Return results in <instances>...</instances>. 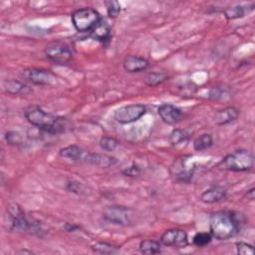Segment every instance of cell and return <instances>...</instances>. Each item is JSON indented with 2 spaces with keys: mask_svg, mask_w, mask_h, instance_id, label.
<instances>
[{
  "mask_svg": "<svg viewBox=\"0 0 255 255\" xmlns=\"http://www.w3.org/2000/svg\"><path fill=\"white\" fill-rule=\"evenodd\" d=\"M91 35L94 39L104 43L111 37V27L105 20L101 19V21L92 29Z\"/></svg>",
  "mask_w": 255,
  "mask_h": 255,
  "instance_id": "17",
  "label": "cell"
},
{
  "mask_svg": "<svg viewBox=\"0 0 255 255\" xmlns=\"http://www.w3.org/2000/svg\"><path fill=\"white\" fill-rule=\"evenodd\" d=\"M68 189L73 192H76L78 194H82L84 192L83 185L79 182H74V181H71L68 183Z\"/></svg>",
  "mask_w": 255,
  "mask_h": 255,
  "instance_id": "32",
  "label": "cell"
},
{
  "mask_svg": "<svg viewBox=\"0 0 255 255\" xmlns=\"http://www.w3.org/2000/svg\"><path fill=\"white\" fill-rule=\"evenodd\" d=\"M240 214L235 212L217 211L209 218V229L213 237L226 240L233 237L240 228Z\"/></svg>",
  "mask_w": 255,
  "mask_h": 255,
  "instance_id": "1",
  "label": "cell"
},
{
  "mask_svg": "<svg viewBox=\"0 0 255 255\" xmlns=\"http://www.w3.org/2000/svg\"><path fill=\"white\" fill-rule=\"evenodd\" d=\"M123 173L126 175V176H130V177H133V176H136L140 173V168L138 165L136 164H132L127 168H125L123 170Z\"/></svg>",
  "mask_w": 255,
  "mask_h": 255,
  "instance_id": "31",
  "label": "cell"
},
{
  "mask_svg": "<svg viewBox=\"0 0 255 255\" xmlns=\"http://www.w3.org/2000/svg\"><path fill=\"white\" fill-rule=\"evenodd\" d=\"M146 113V107L142 104H131L117 109L114 113L116 122L127 125L139 120Z\"/></svg>",
  "mask_w": 255,
  "mask_h": 255,
  "instance_id": "5",
  "label": "cell"
},
{
  "mask_svg": "<svg viewBox=\"0 0 255 255\" xmlns=\"http://www.w3.org/2000/svg\"><path fill=\"white\" fill-rule=\"evenodd\" d=\"M213 143V138L210 133H203L193 141V148L196 151H203L209 148Z\"/></svg>",
  "mask_w": 255,
  "mask_h": 255,
  "instance_id": "22",
  "label": "cell"
},
{
  "mask_svg": "<svg viewBox=\"0 0 255 255\" xmlns=\"http://www.w3.org/2000/svg\"><path fill=\"white\" fill-rule=\"evenodd\" d=\"M236 252L239 255H253L254 249L251 244L240 241L236 243Z\"/></svg>",
  "mask_w": 255,
  "mask_h": 255,
  "instance_id": "29",
  "label": "cell"
},
{
  "mask_svg": "<svg viewBox=\"0 0 255 255\" xmlns=\"http://www.w3.org/2000/svg\"><path fill=\"white\" fill-rule=\"evenodd\" d=\"M160 241L165 246L174 248H184L188 244L186 232L179 228L165 230L160 237Z\"/></svg>",
  "mask_w": 255,
  "mask_h": 255,
  "instance_id": "10",
  "label": "cell"
},
{
  "mask_svg": "<svg viewBox=\"0 0 255 255\" xmlns=\"http://www.w3.org/2000/svg\"><path fill=\"white\" fill-rule=\"evenodd\" d=\"M119 145V140L110 135H104L100 139V146L106 151H113Z\"/></svg>",
  "mask_w": 255,
  "mask_h": 255,
  "instance_id": "25",
  "label": "cell"
},
{
  "mask_svg": "<svg viewBox=\"0 0 255 255\" xmlns=\"http://www.w3.org/2000/svg\"><path fill=\"white\" fill-rule=\"evenodd\" d=\"M45 55L48 59L57 64L68 63L73 57V53L70 47L61 41H54L49 43L45 48Z\"/></svg>",
  "mask_w": 255,
  "mask_h": 255,
  "instance_id": "6",
  "label": "cell"
},
{
  "mask_svg": "<svg viewBox=\"0 0 255 255\" xmlns=\"http://www.w3.org/2000/svg\"><path fill=\"white\" fill-rule=\"evenodd\" d=\"M225 97H230L229 92L222 87H214L210 90L209 98L211 100H222Z\"/></svg>",
  "mask_w": 255,
  "mask_h": 255,
  "instance_id": "28",
  "label": "cell"
},
{
  "mask_svg": "<svg viewBox=\"0 0 255 255\" xmlns=\"http://www.w3.org/2000/svg\"><path fill=\"white\" fill-rule=\"evenodd\" d=\"M211 240H212V235L211 233H208V232H198L192 238L193 244L197 247H204L207 244H209Z\"/></svg>",
  "mask_w": 255,
  "mask_h": 255,
  "instance_id": "26",
  "label": "cell"
},
{
  "mask_svg": "<svg viewBox=\"0 0 255 255\" xmlns=\"http://www.w3.org/2000/svg\"><path fill=\"white\" fill-rule=\"evenodd\" d=\"M167 78L168 75L165 72H151L145 76L144 83L149 87H153L162 84L167 80Z\"/></svg>",
  "mask_w": 255,
  "mask_h": 255,
  "instance_id": "21",
  "label": "cell"
},
{
  "mask_svg": "<svg viewBox=\"0 0 255 255\" xmlns=\"http://www.w3.org/2000/svg\"><path fill=\"white\" fill-rule=\"evenodd\" d=\"M84 162L97 165L100 167H109L117 163V158L108 154L103 153H92L87 152Z\"/></svg>",
  "mask_w": 255,
  "mask_h": 255,
  "instance_id": "14",
  "label": "cell"
},
{
  "mask_svg": "<svg viewBox=\"0 0 255 255\" xmlns=\"http://www.w3.org/2000/svg\"><path fill=\"white\" fill-rule=\"evenodd\" d=\"M254 157L248 149H237L227 154L219 163L218 167L229 171H247L252 168Z\"/></svg>",
  "mask_w": 255,
  "mask_h": 255,
  "instance_id": "3",
  "label": "cell"
},
{
  "mask_svg": "<svg viewBox=\"0 0 255 255\" xmlns=\"http://www.w3.org/2000/svg\"><path fill=\"white\" fill-rule=\"evenodd\" d=\"M246 196H247V199H249V200H253L254 199V197H255V189H254V187H252L249 190H247Z\"/></svg>",
  "mask_w": 255,
  "mask_h": 255,
  "instance_id": "33",
  "label": "cell"
},
{
  "mask_svg": "<svg viewBox=\"0 0 255 255\" xmlns=\"http://www.w3.org/2000/svg\"><path fill=\"white\" fill-rule=\"evenodd\" d=\"M25 118L32 125L49 133H60L65 129V121L51 115L39 107H30L25 110Z\"/></svg>",
  "mask_w": 255,
  "mask_h": 255,
  "instance_id": "2",
  "label": "cell"
},
{
  "mask_svg": "<svg viewBox=\"0 0 255 255\" xmlns=\"http://www.w3.org/2000/svg\"><path fill=\"white\" fill-rule=\"evenodd\" d=\"M157 114L162 122L167 125H173L177 123L182 117V112L177 107L171 104L160 105L157 109Z\"/></svg>",
  "mask_w": 255,
  "mask_h": 255,
  "instance_id": "11",
  "label": "cell"
},
{
  "mask_svg": "<svg viewBox=\"0 0 255 255\" xmlns=\"http://www.w3.org/2000/svg\"><path fill=\"white\" fill-rule=\"evenodd\" d=\"M3 85L5 91L12 95H25L31 92L30 87L20 81L7 80L3 83Z\"/></svg>",
  "mask_w": 255,
  "mask_h": 255,
  "instance_id": "18",
  "label": "cell"
},
{
  "mask_svg": "<svg viewBox=\"0 0 255 255\" xmlns=\"http://www.w3.org/2000/svg\"><path fill=\"white\" fill-rule=\"evenodd\" d=\"M72 23L78 32H91L101 21V15L91 7H85L73 12Z\"/></svg>",
  "mask_w": 255,
  "mask_h": 255,
  "instance_id": "4",
  "label": "cell"
},
{
  "mask_svg": "<svg viewBox=\"0 0 255 255\" xmlns=\"http://www.w3.org/2000/svg\"><path fill=\"white\" fill-rule=\"evenodd\" d=\"M104 218L113 224L128 226L132 221V211L125 206L112 205L104 210Z\"/></svg>",
  "mask_w": 255,
  "mask_h": 255,
  "instance_id": "7",
  "label": "cell"
},
{
  "mask_svg": "<svg viewBox=\"0 0 255 255\" xmlns=\"http://www.w3.org/2000/svg\"><path fill=\"white\" fill-rule=\"evenodd\" d=\"M78 227L76 226V225H71L70 223H67L66 224V229L68 230V231H74L75 229H77Z\"/></svg>",
  "mask_w": 255,
  "mask_h": 255,
  "instance_id": "34",
  "label": "cell"
},
{
  "mask_svg": "<svg viewBox=\"0 0 255 255\" xmlns=\"http://www.w3.org/2000/svg\"><path fill=\"white\" fill-rule=\"evenodd\" d=\"M106 8H107V13L110 17H117L121 13V5L118 1L115 0H110L106 1Z\"/></svg>",
  "mask_w": 255,
  "mask_h": 255,
  "instance_id": "27",
  "label": "cell"
},
{
  "mask_svg": "<svg viewBox=\"0 0 255 255\" xmlns=\"http://www.w3.org/2000/svg\"><path fill=\"white\" fill-rule=\"evenodd\" d=\"M239 116V110L236 107H227L224 108L223 110L217 111L214 114L213 121L216 125L218 126H223L227 125L233 121H235Z\"/></svg>",
  "mask_w": 255,
  "mask_h": 255,
  "instance_id": "13",
  "label": "cell"
},
{
  "mask_svg": "<svg viewBox=\"0 0 255 255\" xmlns=\"http://www.w3.org/2000/svg\"><path fill=\"white\" fill-rule=\"evenodd\" d=\"M250 10H248V8L246 9L245 6L242 5H236V6H232V7H227L223 10V13L225 15V17L229 20H233V19H238V18H242L245 16L246 13H248Z\"/></svg>",
  "mask_w": 255,
  "mask_h": 255,
  "instance_id": "20",
  "label": "cell"
},
{
  "mask_svg": "<svg viewBox=\"0 0 255 255\" xmlns=\"http://www.w3.org/2000/svg\"><path fill=\"white\" fill-rule=\"evenodd\" d=\"M188 137V133L185 129L174 128L169 134V141L173 145H177L183 141H185Z\"/></svg>",
  "mask_w": 255,
  "mask_h": 255,
  "instance_id": "24",
  "label": "cell"
},
{
  "mask_svg": "<svg viewBox=\"0 0 255 255\" xmlns=\"http://www.w3.org/2000/svg\"><path fill=\"white\" fill-rule=\"evenodd\" d=\"M23 77L29 82L35 85H41V86L54 85L57 82L56 76L50 71H47L44 69H37V68L27 69L23 72Z\"/></svg>",
  "mask_w": 255,
  "mask_h": 255,
  "instance_id": "9",
  "label": "cell"
},
{
  "mask_svg": "<svg viewBox=\"0 0 255 255\" xmlns=\"http://www.w3.org/2000/svg\"><path fill=\"white\" fill-rule=\"evenodd\" d=\"M92 250L94 252L101 253V254H114L120 251L118 246H115L107 242H97L92 246Z\"/></svg>",
  "mask_w": 255,
  "mask_h": 255,
  "instance_id": "23",
  "label": "cell"
},
{
  "mask_svg": "<svg viewBox=\"0 0 255 255\" xmlns=\"http://www.w3.org/2000/svg\"><path fill=\"white\" fill-rule=\"evenodd\" d=\"M227 195V190L223 186H213L203 191L200 195V200L204 203H215L224 199Z\"/></svg>",
  "mask_w": 255,
  "mask_h": 255,
  "instance_id": "15",
  "label": "cell"
},
{
  "mask_svg": "<svg viewBox=\"0 0 255 255\" xmlns=\"http://www.w3.org/2000/svg\"><path fill=\"white\" fill-rule=\"evenodd\" d=\"M190 156H183L174 161L171 166V173L177 181L188 182L194 173L195 165L189 161Z\"/></svg>",
  "mask_w": 255,
  "mask_h": 255,
  "instance_id": "8",
  "label": "cell"
},
{
  "mask_svg": "<svg viewBox=\"0 0 255 255\" xmlns=\"http://www.w3.org/2000/svg\"><path fill=\"white\" fill-rule=\"evenodd\" d=\"M138 249H139V251L142 254L151 255V254L159 253L160 250H161V245H160V243L158 241L150 240V239H145V240L140 241Z\"/></svg>",
  "mask_w": 255,
  "mask_h": 255,
  "instance_id": "19",
  "label": "cell"
},
{
  "mask_svg": "<svg viewBox=\"0 0 255 255\" xmlns=\"http://www.w3.org/2000/svg\"><path fill=\"white\" fill-rule=\"evenodd\" d=\"M87 152L88 151H85L82 147L75 145V144L65 146L59 150V154L62 157L71 159L73 161H83V162H84Z\"/></svg>",
  "mask_w": 255,
  "mask_h": 255,
  "instance_id": "16",
  "label": "cell"
},
{
  "mask_svg": "<svg viewBox=\"0 0 255 255\" xmlns=\"http://www.w3.org/2000/svg\"><path fill=\"white\" fill-rule=\"evenodd\" d=\"M123 66L124 69L128 73H137L146 70L149 66V62L142 57L129 55L125 58Z\"/></svg>",
  "mask_w": 255,
  "mask_h": 255,
  "instance_id": "12",
  "label": "cell"
},
{
  "mask_svg": "<svg viewBox=\"0 0 255 255\" xmlns=\"http://www.w3.org/2000/svg\"><path fill=\"white\" fill-rule=\"evenodd\" d=\"M5 138L10 144H19L21 142V135L16 131H8L5 134Z\"/></svg>",
  "mask_w": 255,
  "mask_h": 255,
  "instance_id": "30",
  "label": "cell"
}]
</instances>
